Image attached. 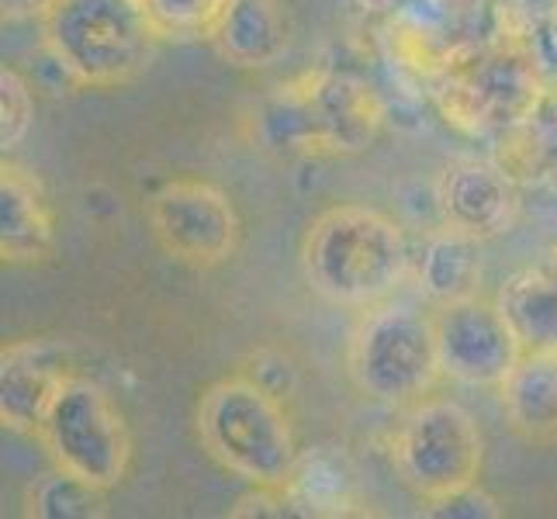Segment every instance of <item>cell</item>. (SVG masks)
<instances>
[{
  "instance_id": "obj_17",
  "label": "cell",
  "mask_w": 557,
  "mask_h": 519,
  "mask_svg": "<svg viewBox=\"0 0 557 519\" xmlns=\"http://www.w3.org/2000/svg\"><path fill=\"white\" fill-rule=\"evenodd\" d=\"M416 281L419 292L433 305H450L478 295V284H482V239L444 225L422 246Z\"/></svg>"
},
{
  "instance_id": "obj_9",
  "label": "cell",
  "mask_w": 557,
  "mask_h": 519,
  "mask_svg": "<svg viewBox=\"0 0 557 519\" xmlns=\"http://www.w3.org/2000/svg\"><path fill=\"white\" fill-rule=\"evenodd\" d=\"M146 215L163 254L195 271H215L228 263L243 239V222L233 198L198 177L163 184L149 198Z\"/></svg>"
},
{
  "instance_id": "obj_7",
  "label": "cell",
  "mask_w": 557,
  "mask_h": 519,
  "mask_svg": "<svg viewBox=\"0 0 557 519\" xmlns=\"http://www.w3.org/2000/svg\"><path fill=\"white\" fill-rule=\"evenodd\" d=\"M35 440L52 468H63L104 492L122 485L132 468V430L125 412L98 381L84 374L66 378Z\"/></svg>"
},
{
  "instance_id": "obj_21",
  "label": "cell",
  "mask_w": 557,
  "mask_h": 519,
  "mask_svg": "<svg viewBox=\"0 0 557 519\" xmlns=\"http://www.w3.org/2000/svg\"><path fill=\"white\" fill-rule=\"evenodd\" d=\"M430 512H436V516H471V519H478V516H498V506H495L492 495H485L478 485H471L465 492L444 498V503L430 506Z\"/></svg>"
},
{
  "instance_id": "obj_22",
  "label": "cell",
  "mask_w": 557,
  "mask_h": 519,
  "mask_svg": "<svg viewBox=\"0 0 557 519\" xmlns=\"http://www.w3.org/2000/svg\"><path fill=\"white\" fill-rule=\"evenodd\" d=\"M4 4L8 22H32V17H42L55 0H0Z\"/></svg>"
},
{
  "instance_id": "obj_8",
  "label": "cell",
  "mask_w": 557,
  "mask_h": 519,
  "mask_svg": "<svg viewBox=\"0 0 557 519\" xmlns=\"http://www.w3.org/2000/svg\"><path fill=\"white\" fill-rule=\"evenodd\" d=\"M541 81L530 55L512 46H482L444 55L433 73V98L457 128L498 132L512 128L536 108Z\"/></svg>"
},
{
  "instance_id": "obj_4",
  "label": "cell",
  "mask_w": 557,
  "mask_h": 519,
  "mask_svg": "<svg viewBox=\"0 0 557 519\" xmlns=\"http://www.w3.org/2000/svg\"><path fill=\"white\" fill-rule=\"evenodd\" d=\"M38 25L52 63L98 90L139 81L163 42L139 0H55Z\"/></svg>"
},
{
  "instance_id": "obj_23",
  "label": "cell",
  "mask_w": 557,
  "mask_h": 519,
  "mask_svg": "<svg viewBox=\"0 0 557 519\" xmlns=\"http://www.w3.org/2000/svg\"><path fill=\"white\" fill-rule=\"evenodd\" d=\"M547 267H550V271L557 274V246L550 249V257H547Z\"/></svg>"
},
{
  "instance_id": "obj_13",
  "label": "cell",
  "mask_w": 557,
  "mask_h": 519,
  "mask_svg": "<svg viewBox=\"0 0 557 519\" xmlns=\"http://www.w3.org/2000/svg\"><path fill=\"white\" fill-rule=\"evenodd\" d=\"M55 249V211L42 181L14 160L0 166V257L8 267H38Z\"/></svg>"
},
{
  "instance_id": "obj_15",
  "label": "cell",
  "mask_w": 557,
  "mask_h": 519,
  "mask_svg": "<svg viewBox=\"0 0 557 519\" xmlns=\"http://www.w3.org/2000/svg\"><path fill=\"white\" fill-rule=\"evenodd\" d=\"M211 46L239 70L274 66L287 49V17L281 0H233Z\"/></svg>"
},
{
  "instance_id": "obj_10",
  "label": "cell",
  "mask_w": 557,
  "mask_h": 519,
  "mask_svg": "<svg viewBox=\"0 0 557 519\" xmlns=\"http://www.w3.org/2000/svg\"><path fill=\"white\" fill-rule=\"evenodd\" d=\"M433 322L444 378L468 384V388H498L523 357V346L495 298L471 295L436 305Z\"/></svg>"
},
{
  "instance_id": "obj_20",
  "label": "cell",
  "mask_w": 557,
  "mask_h": 519,
  "mask_svg": "<svg viewBox=\"0 0 557 519\" xmlns=\"http://www.w3.org/2000/svg\"><path fill=\"white\" fill-rule=\"evenodd\" d=\"M32 119H35V101L28 81L17 70L4 66L0 70V146H4V152L25 143Z\"/></svg>"
},
{
  "instance_id": "obj_1",
  "label": "cell",
  "mask_w": 557,
  "mask_h": 519,
  "mask_svg": "<svg viewBox=\"0 0 557 519\" xmlns=\"http://www.w3.org/2000/svg\"><path fill=\"white\" fill-rule=\"evenodd\" d=\"M301 274L312 292L339 309H374L395 298L412 271V249L401 225L368 205L319 211L301 236Z\"/></svg>"
},
{
  "instance_id": "obj_18",
  "label": "cell",
  "mask_w": 557,
  "mask_h": 519,
  "mask_svg": "<svg viewBox=\"0 0 557 519\" xmlns=\"http://www.w3.org/2000/svg\"><path fill=\"white\" fill-rule=\"evenodd\" d=\"M25 516L35 519H101L108 516V492L63 468L38 474L25 489Z\"/></svg>"
},
{
  "instance_id": "obj_14",
  "label": "cell",
  "mask_w": 557,
  "mask_h": 519,
  "mask_svg": "<svg viewBox=\"0 0 557 519\" xmlns=\"http://www.w3.org/2000/svg\"><path fill=\"white\" fill-rule=\"evenodd\" d=\"M498 406L509 430L533 447L557 444V354L523 350L498 384Z\"/></svg>"
},
{
  "instance_id": "obj_6",
  "label": "cell",
  "mask_w": 557,
  "mask_h": 519,
  "mask_svg": "<svg viewBox=\"0 0 557 519\" xmlns=\"http://www.w3.org/2000/svg\"><path fill=\"white\" fill-rule=\"evenodd\" d=\"M388 454L401 485L419 503L436 506L478 485L485 465V440L465 406L426 395L401 412Z\"/></svg>"
},
{
  "instance_id": "obj_19",
  "label": "cell",
  "mask_w": 557,
  "mask_h": 519,
  "mask_svg": "<svg viewBox=\"0 0 557 519\" xmlns=\"http://www.w3.org/2000/svg\"><path fill=\"white\" fill-rule=\"evenodd\" d=\"M163 42H211L233 0H139Z\"/></svg>"
},
{
  "instance_id": "obj_16",
  "label": "cell",
  "mask_w": 557,
  "mask_h": 519,
  "mask_svg": "<svg viewBox=\"0 0 557 519\" xmlns=\"http://www.w3.org/2000/svg\"><path fill=\"white\" fill-rule=\"evenodd\" d=\"M495 305L523 350L557 354V274L547 263L506 277L495 292Z\"/></svg>"
},
{
  "instance_id": "obj_12",
  "label": "cell",
  "mask_w": 557,
  "mask_h": 519,
  "mask_svg": "<svg viewBox=\"0 0 557 519\" xmlns=\"http://www.w3.org/2000/svg\"><path fill=\"white\" fill-rule=\"evenodd\" d=\"M70 374L66 346L60 339L25 336L4 343L0 350V422L4 430L38 436Z\"/></svg>"
},
{
  "instance_id": "obj_5",
  "label": "cell",
  "mask_w": 557,
  "mask_h": 519,
  "mask_svg": "<svg viewBox=\"0 0 557 519\" xmlns=\"http://www.w3.org/2000/svg\"><path fill=\"white\" fill-rule=\"evenodd\" d=\"M347 374L381 406L406 409L426 398L444 378L433 316L395 298L363 309L347 343Z\"/></svg>"
},
{
  "instance_id": "obj_2",
  "label": "cell",
  "mask_w": 557,
  "mask_h": 519,
  "mask_svg": "<svg viewBox=\"0 0 557 519\" xmlns=\"http://www.w3.org/2000/svg\"><path fill=\"white\" fill-rule=\"evenodd\" d=\"M205 454L253 489L287 492L301 468L295 422L271 384L246 374L211 381L195 406Z\"/></svg>"
},
{
  "instance_id": "obj_11",
  "label": "cell",
  "mask_w": 557,
  "mask_h": 519,
  "mask_svg": "<svg viewBox=\"0 0 557 519\" xmlns=\"http://www.w3.org/2000/svg\"><path fill=\"white\" fill-rule=\"evenodd\" d=\"M436 208L444 215V225L488 243L512 228L516 215H520V195L498 163L460 157L440 170Z\"/></svg>"
},
{
  "instance_id": "obj_3",
  "label": "cell",
  "mask_w": 557,
  "mask_h": 519,
  "mask_svg": "<svg viewBox=\"0 0 557 519\" xmlns=\"http://www.w3.org/2000/svg\"><path fill=\"white\" fill-rule=\"evenodd\" d=\"M381 98L350 73L295 76L257 111L260 139L287 157H354L381 136Z\"/></svg>"
}]
</instances>
